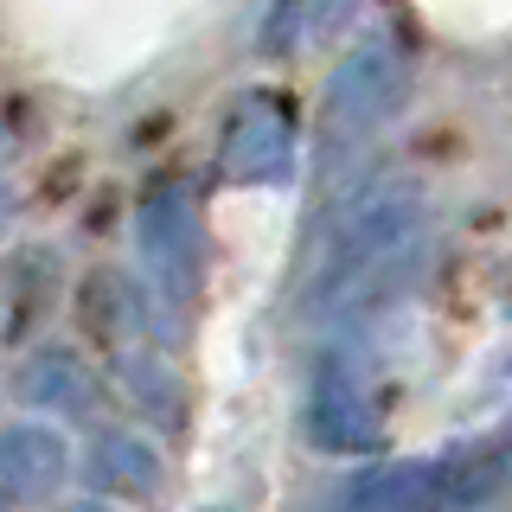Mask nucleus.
Returning <instances> with one entry per match:
<instances>
[{
    "label": "nucleus",
    "instance_id": "1",
    "mask_svg": "<svg viewBox=\"0 0 512 512\" xmlns=\"http://www.w3.org/2000/svg\"><path fill=\"white\" fill-rule=\"evenodd\" d=\"M141 256H148L160 301L192 308V295L205 282V218H199L192 186H180V180L148 186V199H141Z\"/></svg>",
    "mask_w": 512,
    "mask_h": 512
},
{
    "label": "nucleus",
    "instance_id": "2",
    "mask_svg": "<svg viewBox=\"0 0 512 512\" xmlns=\"http://www.w3.org/2000/svg\"><path fill=\"white\" fill-rule=\"evenodd\" d=\"M404 90H410V71L404 58L391 52L384 39H365L327 84V128L333 141H365L372 128H384L404 109Z\"/></svg>",
    "mask_w": 512,
    "mask_h": 512
},
{
    "label": "nucleus",
    "instance_id": "3",
    "mask_svg": "<svg viewBox=\"0 0 512 512\" xmlns=\"http://www.w3.org/2000/svg\"><path fill=\"white\" fill-rule=\"evenodd\" d=\"M224 173L237 186H269L295 173V122L282 116V103H244L224 128Z\"/></svg>",
    "mask_w": 512,
    "mask_h": 512
},
{
    "label": "nucleus",
    "instance_id": "4",
    "mask_svg": "<svg viewBox=\"0 0 512 512\" xmlns=\"http://www.w3.org/2000/svg\"><path fill=\"white\" fill-rule=\"evenodd\" d=\"M308 436L333 455H359V448L378 442V416H372V397L359 391V378L346 365H327L314 378V404H308Z\"/></svg>",
    "mask_w": 512,
    "mask_h": 512
},
{
    "label": "nucleus",
    "instance_id": "5",
    "mask_svg": "<svg viewBox=\"0 0 512 512\" xmlns=\"http://www.w3.org/2000/svg\"><path fill=\"white\" fill-rule=\"evenodd\" d=\"M346 512H448L442 500V468L436 461H384V468L352 474Z\"/></svg>",
    "mask_w": 512,
    "mask_h": 512
},
{
    "label": "nucleus",
    "instance_id": "6",
    "mask_svg": "<svg viewBox=\"0 0 512 512\" xmlns=\"http://www.w3.org/2000/svg\"><path fill=\"white\" fill-rule=\"evenodd\" d=\"M64 468H71V448H64L58 429L13 423L0 436V493H13V500H45L64 480Z\"/></svg>",
    "mask_w": 512,
    "mask_h": 512
},
{
    "label": "nucleus",
    "instance_id": "7",
    "mask_svg": "<svg viewBox=\"0 0 512 512\" xmlns=\"http://www.w3.org/2000/svg\"><path fill=\"white\" fill-rule=\"evenodd\" d=\"M20 397L39 404V410H52V416H90L96 410V378L64 346H52L20 372Z\"/></svg>",
    "mask_w": 512,
    "mask_h": 512
},
{
    "label": "nucleus",
    "instance_id": "8",
    "mask_svg": "<svg viewBox=\"0 0 512 512\" xmlns=\"http://www.w3.org/2000/svg\"><path fill=\"white\" fill-rule=\"evenodd\" d=\"M90 480L103 493H122V500H154L160 493V455L141 436H96L90 448Z\"/></svg>",
    "mask_w": 512,
    "mask_h": 512
},
{
    "label": "nucleus",
    "instance_id": "9",
    "mask_svg": "<svg viewBox=\"0 0 512 512\" xmlns=\"http://www.w3.org/2000/svg\"><path fill=\"white\" fill-rule=\"evenodd\" d=\"M442 468V500L448 512H468V506H487L493 493L506 487V448L480 442V448H461V455L436 461Z\"/></svg>",
    "mask_w": 512,
    "mask_h": 512
},
{
    "label": "nucleus",
    "instance_id": "10",
    "mask_svg": "<svg viewBox=\"0 0 512 512\" xmlns=\"http://www.w3.org/2000/svg\"><path fill=\"white\" fill-rule=\"evenodd\" d=\"M352 7H359V0H320V13H314V26H320V32H333V26H340V20H346V13H352Z\"/></svg>",
    "mask_w": 512,
    "mask_h": 512
},
{
    "label": "nucleus",
    "instance_id": "11",
    "mask_svg": "<svg viewBox=\"0 0 512 512\" xmlns=\"http://www.w3.org/2000/svg\"><path fill=\"white\" fill-rule=\"evenodd\" d=\"M64 512H116V506H103V500H71Z\"/></svg>",
    "mask_w": 512,
    "mask_h": 512
}]
</instances>
